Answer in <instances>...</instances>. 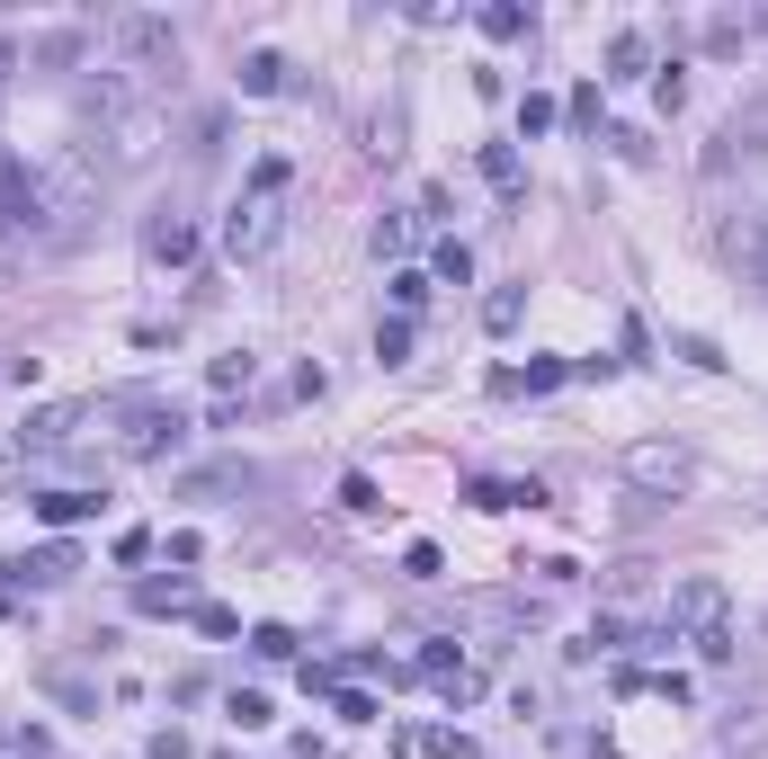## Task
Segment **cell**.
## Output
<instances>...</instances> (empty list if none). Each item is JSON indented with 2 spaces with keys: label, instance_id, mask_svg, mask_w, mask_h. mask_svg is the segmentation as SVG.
<instances>
[{
  "label": "cell",
  "instance_id": "obj_32",
  "mask_svg": "<svg viewBox=\"0 0 768 759\" xmlns=\"http://www.w3.org/2000/svg\"><path fill=\"white\" fill-rule=\"evenodd\" d=\"M653 99H661V108H679V99H688V72H679V63H661V81H653Z\"/></svg>",
  "mask_w": 768,
  "mask_h": 759
},
{
  "label": "cell",
  "instance_id": "obj_25",
  "mask_svg": "<svg viewBox=\"0 0 768 759\" xmlns=\"http://www.w3.org/2000/svg\"><path fill=\"white\" fill-rule=\"evenodd\" d=\"M340 510H358V518H376L385 501H376V482H367V473H348V482H340Z\"/></svg>",
  "mask_w": 768,
  "mask_h": 759
},
{
  "label": "cell",
  "instance_id": "obj_9",
  "mask_svg": "<svg viewBox=\"0 0 768 759\" xmlns=\"http://www.w3.org/2000/svg\"><path fill=\"white\" fill-rule=\"evenodd\" d=\"M116 45H125L134 63H170V54H179V27H170L162 10H125V19H116Z\"/></svg>",
  "mask_w": 768,
  "mask_h": 759
},
{
  "label": "cell",
  "instance_id": "obj_18",
  "mask_svg": "<svg viewBox=\"0 0 768 759\" xmlns=\"http://www.w3.org/2000/svg\"><path fill=\"white\" fill-rule=\"evenodd\" d=\"M430 278H438V287H465V278H474V250H465V242H438V259H430Z\"/></svg>",
  "mask_w": 768,
  "mask_h": 759
},
{
  "label": "cell",
  "instance_id": "obj_15",
  "mask_svg": "<svg viewBox=\"0 0 768 759\" xmlns=\"http://www.w3.org/2000/svg\"><path fill=\"white\" fill-rule=\"evenodd\" d=\"M242 90H251V99H268V90H287V63H277L268 45H259V54H242Z\"/></svg>",
  "mask_w": 768,
  "mask_h": 759
},
{
  "label": "cell",
  "instance_id": "obj_10",
  "mask_svg": "<svg viewBox=\"0 0 768 759\" xmlns=\"http://www.w3.org/2000/svg\"><path fill=\"white\" fill-rule=\"evenodd\" d=\"M81 421H90V402H45V411H27L19 447H36V456H45V447H63V438H73Z\"/></svg>",
  "mask_w": 768,
  "mask_h": 759
},
{
  "label": "cell",
  "instance_id": "obj_5",
  "mask_svg": "<svg viewBox=\"0 0 768 759\" xmlns=\"http://www.w3.org/2000/svg\"><path fill=\"white\" fill-rule=\"evenodd\" d=\"M625 482H635V492H688L697 456L670 447V438H635V447H625Z\"/></svg>",
  "mask_w": 768,
  "mask_h": 759
},
{
  "label": "cell",
  "instance_id": "obj_7",
  "mask_svg": "<svg viewBox=\"0 0 768 759\" xmlns=\"http://www.w3.org/2000/svg\"><path fill=\"white\" fill-rule=\"evenodd\" d=\"M670 626H688V635H724V581H715V572L670 581Z\"/></svg>",
  "mask_w": 768,
  "mask_h": 759
},
{
  "label": "cell",
  "instance_id": "obj_11",
  "mask_svg": "<svg viewBox=\"0 0 768 759\" xmlns=\"http://www.w3.org/2000/svg\"><path fill=\"white\" fill-rule=\"evenodd\" d=\"M81 572V555H73V545H36V555L10 572V581H36V590H54V581H73Z\"/></svg>",
  "mask_w": 768,
  "mask_h": 759
},
{
  "label": "cell",
  "instance_id": "obj_23",
  "mask_svg": "<svg viewBox=\"0 0 768 759\" xmlns=\"http://www.w3.org/2000/svg\"><path fill=\"white\" fill-rule=\"evenodd\" d=\"M224 715H233L242 733H259V724H268V697H259V688H233V697H224Z\"/></svg>",
  "mask_w": 768,
  "mask_h": 759
},
{
  "label": "cell",
  "instance_id": "obj_1",
  "mask_svg": "<svg viewBox=\"0 0 768 759\" xmlns=\"http://www.w3.org/2000/svg\"><path fill=\"white\" fill-rule=\"evenodd\" d=\"M287 188H296V161H287V153H259L251 188L233 197V215H224V250H233V259H259L277 233H287Z\"/></svg>",
  "mask_w": 768,
  "mask_h": 759
},
{
  "label": "cell",
  "instance_id": "obj_29",
  "mask_svg": "<svg viewBox=\"0 0 768 759\" xmlns=\"http://www.w3.org/2000/svg\"><path fill=\"white\" fill-rule=\"evenodd\" d=\"M421 741H430V750H438V759H474V741H465V733H456V724H438V733H421Z\"/></svg>",
  "mask_w": 768,
  "mask_h": 759
},
{
  "label": "cell",
  "instance_id": "obj_24",
  "mask_svg": "<svg viewBox=\"0 0 768 759\" xmlns=\"http://www.w3.org/2000/svg\"><path fill=\"white\" fill-rule=\"evenodd\" d=\"M376 358H385V367L411 358V322H376Z\"/></svg>",
  "mask_w": 768,
  "mask_h": 759
},
{
  "label": "cell",
  "instance_id": "obj_4",
  "mask_svg": "<svg viewBox=\"0 0 768 759\" xmlns=\"http://www.w3.org/2000/svg\"><path fill=\"white\" fill-rule=\"evenodd\" d=\"M116 411H125V429H116V456H134V465H153V456H170V447L188 438V411H179V402H153V393H125Z\"/></svg>",
  "mask_w": 768,
  "mask_h": 759
},
{
  "label": "cell",
  "instance_id": "obj_17",
  "mask_svg": "<svg viewBox=\"0 0 768 759\" xmlns=\"http://www.w3.org/2000/svg\"><path fill=\"white\" fill-rule=\"evenodd\" d=\"M644 54H653V45H644L635 27H625V36L608 45V81H635V72H644Z\"/></svg>",
  "mask_w": 768,
  "mask_h": 759
},
{
  "label": "cell",
  "instance_id": "obj_3",
  "mask_svg": "<svg viewBox=\"0 0 768 759\" xmlns=\"http://www.w3.org/2000/svg\"><path fill=\"white\" fill-rule=\"evenodd\" d=\"M99 144H108V153H90L99 170H144V161H153V153L170 144V116H162V108H134V99H125V108H116V116L99 125Z\"/></svg>",
  "mask_w": 768,
  "mask_h": 759
},
{
  "label": "cell",
  "instance_id": "obj_30",
  "mask_svg": "<svg viewBox=\"0 0 768 759\" xmlns=\"http://www.w3.org/2000/svg\"><path fill=\"white\" fill-rule=\"evenodd\" d=\"M402 572H411V581H438L447 563H438V545H411V555H402Z\"/></svg>",
  "mask_w": 768,
  "mask_h": 759
},
{
  "label": "cell",
  "instance_id": "obj_26",
  "mask_svg": "<svg viewBox=\"0 0 768 759\" xmlns=\"http://www.w3.org/2000/svg\"><path fill=\"white\" fill-rule=\"evenodd\" d=\"M251 367H259V358H215V402H233V393L251 384Z\"/></svg>",
  "mask_w": 768,
  "mask_h": 759
},
{
  "label": "cell",
  "instance_id": "obj_8",
  "mask_svg": "<svg viewBox=\"0 0 768 759\" xmlns=\"http://www.w3.org/2000/svg\"><path fill=\"white\" fill-rule=\"evenodd\" d=\"M144 250H153L162 268H188V259H197V215H188V205H153Z\"/></svg>",
  "mask_w": 768,
  "mask_h": 759
},
{
  "label": "cell",
  "instance_id": "obj_14",
  "mask_svg": "<svg viewBox=\"0 0 768 759\" xmlns=\"http://www.w3.org/2000/svg\"><path fill=\"white\" fill-rule=\"evenodd\" d=\"M90 510H99V492H45V501H36V518H45V527H81Z\"/></svg>",
  "mask_w": 768,
  "mask_h": 759
},
{
  "label": "cell",
  "instance_id": "obj_12",
  "mask_svg": "<svg viewBox=\"0 0 768 759\" xmlns=\"http://www.w3.org/2000/svg\"><path fill=\"white\" fill-rule=\"evenodd\" d=\"M564 376H572L564 358H536V367H519V376H492V393H554Z\"/></svg>",
  "mask_w": 768,
  "mask_h": 759
},
{
  "label": "cell",
  "instance_id": "obj_21",
  "mask_svg": "<svg viewBox=\"0 0 768 759\" xmlns=\"http://www.w3.org/2000/svg\"><path fill=\"white\" fill-rule=\"evenodd\" d=\"M421 304H430V278H421V268H402V278H393V322H411Z\"/></svg>",
  "mask_w": 768,
  "mask_h": 759
},
{
  "label": "cell",
  "instance_id": "obj_20",
  "mask_svg": "<svg viewBox=\"0 0 768 759\" xmlns=\"http://www.w3.org/2000/svg\"><path fill=\"white\" fill-rule=\"evenodd\" d=\"M519 313H527V287H501L492 304H482V331H519Z\"/></svg>",
  "mask_w": 768,
  "mask_h": 759
},
{
  "label": "cell",
  "instance_id": "obj_33",
  "mask_svg": "<svg viewBox=\"0 0 768 759\" xmlns=\"http://www.w3.org/2000/svg\"><path fill=\"white\" fill-rule=\"evenodd\" d=\"M153 759H188V733H153Z\"/></svg>",
  "mask_w": 768,
  "mask_h": 759
},
{
  "label": "cell",
  "instance_id": "obj_35",
  "mask_svg": "<svg viewBox=\"0 0 768 759\" xmlns=\"http://www.w3.org/2000/svg\"><path fill=\"white\" fill-rule=\"evenodd\" d=\"M0 616H10V590H0Z\"/></svg>",
  "mask_w": 768,
  "mask_h": 759
},
{
  "label": "cell",
  "instance_id": "obj_36",
  "mask_svg": "<svg viewBox=\"0 0 768 759\" xmlns=\"http://www.w3.org/2000/svg\"><path fill=\"white\" fill-rule=\"evenodd\" d=\"M590 759H608V750H590Z\"/></svg>",
  "mask_w": 768,
  "mask_h": 759
},
{
  "label": "cell",
  "instance_id": "obj_27",
  "mask_svg": "<svg viewBox=\"0 0 768 759\" xmlns=\"http://www.w3.org/2000/svg\"><path fill=\"white\" fill-rule=\"evenodd\" d=\"M251 652H259V661H287L296 635H287V626H251Z\"/></svg>",
  "mask_w": 768,
  "mask_h": 759
},
{
  "label": "cell",
  "instance_id": "obj_28",
  "mask_svg": "<svg viewBox=\"0 0 768 759\" xmlns=\"http://www.w3.org/2000/svg\"><path fill=\"white\" fill-rule=\"evenodd\" d=\"M545 125H554V99L527 90V99H519V134H545Z\"/></svg>",
  "mask_w": 768,
  "mask_h": 759
},
{
  "label": "cell",
  "instance_id": "obj_13",
  "mask_svg": "<svg viewBox=\"0 0 768 759\" xmlns=\"http://www.w3.org/2000/svg\"><path fill=\"white\" fill-rule=\"evenodd\" d=\"M411 242H421V215H393V205H385V215H376V259H402Z\"/></svg>",
  "mask_w": 768,
  "mask_h": 759
},
{
  "label": "cell",
  "instance_id": "obj_31",
  "mask_svg": "<svg viewBox=\"0 0 768 759\" xmlns=\"http://www.w3.org/2000/svg\"><path fill=\"white\" fill-rule=\"evenodd\" d=\"M340 724H376V697H367V688H340Z\"/></svg>",
  "mask_w": 768,
  "mask_h": 759
},
{
  "label": "cell",
  "instance_id": "obj_16",
  "mask_svg": "<svg viewBox=\"0 0 768 759\" xmlns=\"http://www.w3.org/2000/svg\"><path fill=\"white\" fill-rule=\"evenodd\" d=\"M134 607H153V616H170V607H197V590L170 572V581H144V590H134Z\"/></svg>",
  "mask_w": 768,
  "mask_h": 759
},
{
  "label": "cell",
  "instance_id": "obj_6",
  "mask_svg": "<svg viewBox=\"0 0 768 759\" xmlns=\"http://www.w3.org/2000/svg\"><path fill=\"white\" fill-rule=\"evenodd\" d=\"M768 153V90L759 99H742L724 125H715V153H706V170H733V161H759Z\"/></svg>",
  "mask_w": 768,
  "mask_h": 759
},
{
  "label": "cell",
  "instance_id": "obj_34",
  "mask_svg": "<svg viewBox=\"0 0 768 759\" xmlns=\"http://www.w3.org/2000/svg\"><path fill=\"white\" fill-rule=\"evenodd\" d=\"M10 72H19V45L0 36V99H10Z\"/></svg>",
  "mask_w": 768,
  "mask_h": 759
},
{
  "label": "cell",
  "instance_id": "obj_22",
  "mask_svg": "<svg viewBox=\"0 0 768 759\" xmlns=\"http://www.w3.org/2000/svg\"><path fill=\"white\" fill-rule=\"evenodd\" d=\"M482 36H501V45L527 36V10H519V0H492V10H482Z\"/></svg>",
  "mask_w": 768,
  "mask_h": 759
},
{
  "label": "cell",
  "instance_id": "obj_2",
  "mask_svg": "<svg viewBox=\"0 0 768 759\" xmlns=\"http://www.w3.org/2000/svg\"><path fill=\"white\" fill-rule=\"evenodd\" d=\"M45 179V215H54V250H73L90 224H99V197H108V170L90 161V153H73V161H54V170H36Z\"/></svg>",
  "mask_w": 768,
  "mask_h": 759
},
{
  "label": "cell",
  "instance_id": "obj_19",
  "mask_svg": "<svg viewBox=\"0 0 768 759\" xmlns=\"http://www.w3.org/2000/svg\"><path fill=\"white\" fill-rule=\"evenodd\" d=\"M482 179H492L501 197H519V153L510 144H482Z\"/></svg>",
  "mask_w": 768,
  "mask_h": 759
}]
</instances>
